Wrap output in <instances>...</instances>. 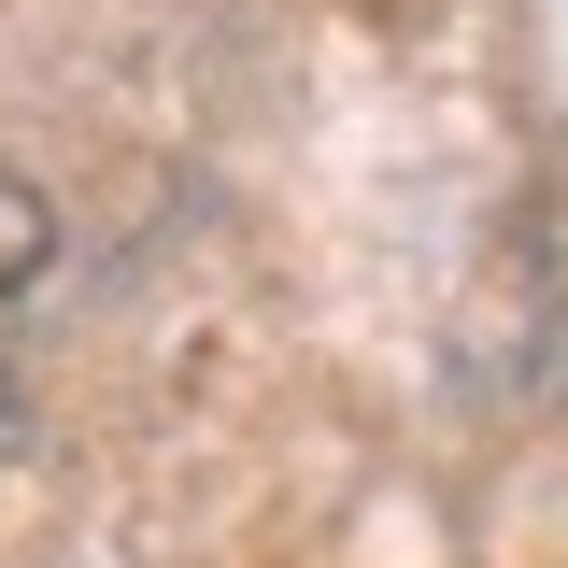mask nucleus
I'll use <instances>...</instances> for the list:
<instances>
[]
</instances>
